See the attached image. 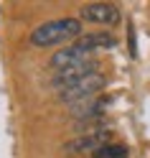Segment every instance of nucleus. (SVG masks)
<instances>
[{
    "label": "nucleus",
    "mask_w": 150,
    "mask_h": 158,
    "mask_svg": "<svg viewBox=\"0 0 150 158\" xmlns=\"http://www.w3.org/2000/svg\"><path fill=\"white\" fill-rule=\"evenodd\" d=\"M79 36H82V18H56V21H46L38 28H33L31 44L36 48H48Z\"/></svg>",
    "instance_id": "f257e3e1"
},
{
    "label": "nucleus",
    "mask_w": 150,
    "mask_h": 158,
    "mask_svg": "<svg viewBox=\"0 0 150 158\" xmlns=\"http://www.w3.org/2000/svg\"><path fill=\"white\" fill-rule=\"evenodd\" d=\"M104 84H107V79L99 72L97 74H89L84 79H79V82L64 87V89H59V102H66V105H71V102H87L89 97H94L97 92H102Z\"/></svg>",
    "instance_id": "f03ea898"
},
{
    "label": "nucleus",
    "mask_w": 150,
    "mask_h": 158,
    "mask_svg": "<svg viewBox=\"0 0 150 158\" xmlns=\"http://www.w3.org/2000/svg\"><path fill=\"white\" fill-rule=\"evenodd\" d=\"M79 18L87 23H102V26H117L120 23V10L112 3H89L79 10Z\"/></svg>",
    "instance_id": "7ed1b4c3"
},
{
    "label": "nucleus",
    "mask_w": 150,
    "mask_h": 158,
    "mask_svg": "<svg viewBox=\"0 0 150 158\" xmlns=\"http://www.w3.org/2000/svg\"><path fill=\"white\" fill-rule=\"evenodd\" d=\"M89 74H97V61L94 59H87V61H79V64H71L66 69H59V72L54 74L51 84L56 87V89H64V87L79 82V79H84Z\"/></svg>",
    "instance_id": "20e7f679"
},
{
    "label": "nucleus",
    "mask_w": 150,
    "mask_h": 158,
    "mask_svg": "<svg viewBox=\"0 0 150 158\" xmlns=\"http://www.w3.org/2000/svg\"><path fill=\"white\" fill-rule=\"evenodd\" d=\"M104 145H109V133L107 130H94V133H87L82 138H76V140H69L64 145V151H69V153H92L94 156Z\"/></svg>",
    "instance_id": "39448f33"
},
{
    "label": "nucleus",
    "mask_w": 150,
    "mask_h": 158,
    "mask_svg": "<svg viewBox=\"0 0 150 158\" xmlns=\"http://www.w3.org/2000/svg\"><path fill=\"white\" fill-rule=\"evenodd\" d=\"M87 59H89V51H84L82 46L71 44V46H66V48H59V51L48 59V66L59 72V69H66V66H71V64L87 61Z\"/></svg>",
    "instance_id": "423d86ee"
},
{
    "label": "nucleus",
    "mask_w": 150,
    "mask_h": 158,
    "mask_svg": "<svg viewBox=\"0 0 150 158\" xmlns=\"http://www.w3.org/2000/svg\"><path fill=\"white\" fill-rule=\"evenodd\" d=\"M117 44V38L107 31H94V33H87V36H79L76 38V46H82L84 51H94V48H112Z\"/></svg>",
    "instance_id": "0eeeda50"
},
{
    "label": "nucleus",
    "mask_w": 150,
    "mask_h": 158,
    "mask_svg": "<svg viewBox=\"0 0 150 158\" xmlns=\"http://www.w3.org/2000/svg\"><path fill=\"white\" fill-rule=\"evenodd\" d=\"M92 158H130V153H127L125 145L109 143V145H104V148H99V151H97Z\"/></svg>",
    "instance_id": "6e6552de"
}]
</instances>
